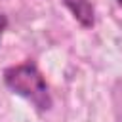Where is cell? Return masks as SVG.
<instances>
[{
    "label": "cell",
    "instance_id": "6da1fadb",
    "mask_svg": "<svg viewBox=\"0 0 122 122\" xmlns=\"http://www.w3.org/2000/svg\"><path fill=\"white\" fill-rule=\"evenodd\" d=\"M2 82L11 93L27 99L38 112H48L53 107L50 86L34 59H25L17 65L6 67Z\"/></svg>",
    "mask_w": 122,
    "mask_h": 122
},
{
    "label": "cell",
    "instance_id": "7a4b0ae2",
    "mask_svg": "<svg viewBox=\"0 0 122 122\" xmlns=\"http://www.w3.org/2000/svg\"><path fill=\"white\" fill-rule=\"evenodd\" d=\"M63 4L82 29L95 27V6L92 0H63Z\"/></svg>",
    "mask_w": 122,
    "mask_h": 122
},
{
    "label": "cell",
    "instance_id": "3957f363",
    "mask_svg": "<svg viewBox=\"0 0 122 122\" xmlns=\"http://www.w3.org/2000/svg\"><path fill=\"white\" fill-rule=\"evenodd\" d=\"M8 23H10V21H8V15L0 11V42H2V36H4L6 29H8Z\"/></svg>",
    "mask_w": 122,
    "mask_h": 122
},
{
    "label": "cell",
    "instance_id": "277c9868",
    "mask_svg": "<svg viewBox=\"0 0 122 122\" xmlns=\"http://www.w3.org/2000/svg\"><path fill=\"white\" fill-rule=\"evenodd\" d=\"M116 4H118V6H120V8H122V0H116Z\"/></svg>",
    "mask_w": 122,
    "mask_h": 122
}]
</instances>
